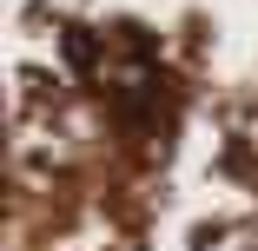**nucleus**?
Wrapping results in <instances>:
<instances>
[{
  "mask_svg": "<svg viewBox=\"0 0 258 251\" xmlns=\"http://www.w3.org/2000/svg\"><path fill=\"white\" fill-rule=\"evenodd\" d=\"M113 119H119L126 132H146L152 119H159V79L139 73L133 86H113Z\"/></svg>",
  "mask_w": 258,
  "mask_h": 251,
  "instance_id": "f257e3e1",
  "label": "nucleus"
},
{
  "mask_svg": "<svg viewBox=\"0 0 258 251\" xmlns=\"http://www.w3.org/2000/svg\"><path fill=\"white\" fill-rule=\"evenodd\" d=\"M60 53H67V66H73V73H93V66H99V53H106V33H93V27L67 20V27H60Z\"/></svg>",
  "mask_w": 258,
  "mask_h": 251,
  "instance_id": "f03ea898",
  "label": "nucleus"
},
{
  "mask_svg": "<svg viewBox=\"0 0 258 251\" xmlns=\"http://www.w3.org/2000/svg\"><path fill=\"white\" fill-rule=\"evenodd\" d=\"M113 46H119L133 66H152V60H159V40H152V27H139V20H119L113 27Z\"/></svg>",
  "mask_w": 258,
  "mask_h": 251,
  "instance_id": "7ed1b4c3",
  "label": "nucleus"
}]
</instances>
